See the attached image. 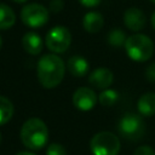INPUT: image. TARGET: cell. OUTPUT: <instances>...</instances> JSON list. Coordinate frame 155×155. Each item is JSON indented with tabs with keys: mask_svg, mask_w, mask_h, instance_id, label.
Returning a JSON list of instances; mask_svg holds the SVG:
<instances>
[{
	"mask_svg": "<svg viewBox=\"0 0 155 155\" xmlns=\"http://www.w3.org/2000/svg\"><path fill=\"white\" fill-rule=\"evenodd\" d=\"M64 63L61 57L54 53L44 54L36 67L38 80L45 88H53L58 86L64 78Z\"/></svg>",
	"mask_w": 155,
	"mask_h": 155,
	"instance_id": "1",
	"label": "cell"
},
{
	"mask_svg": "<svg viewBox=\"0 0 155 155\" xmlns=\"http://www.w3.org/2000/svg\"><path fill=\"white\" fill-rule=\"evenodd\" d=\"M19 137L23 145L29 150H40L48 140V130L41 119L30 117L22 125Z\"/></svg>",
	"mask_w": 155,
	"mask_h": 155,
	"instance_id": "2",
	"label": "cell"
},
{
	"mask_svg": "<svg viewBox=\"0 0 155 155\" xmlns=\"http://www.w3.org/2000/svg\"><path fill=\"white\" fill-rule=\"evenodd\" d=\"M124 47L127 56L134 62H145L154 52V44L151 39L144 34H133L128 36Z\"/></svg>",
	"mask_w": 155,
	"mask_h": 155,
	"instance_id": "3",
	"label": "cell"
},
{
	"mask_svg": "<svg viewBox=\"0 0 155 155\" xmlns=\"http://www.w3.org/2000/svg\"><path fill=\"white\" fill-rule=\"evenodd\" d=\"M120 148L119 137L109 131L98 132L90 140V149L93 155H117Z\"/></svg>",
	"mask_w": 155,
	"mask_h": 155,
	"instance_id": "4",
	"label": "cell"
},
{
	"mask_svg": "<svg viewBox=\"0 0 155 155\" xmlns=\"http://www.w3.org/2000/svg\"><path fill=\"white\" fill-rule=\"evenodd\" d=\"M117 131L124 139L137 142L145 133V124L139 115L127 113L119 120Z\"/></svg>",
	"mask_w": 155,
	"mask_h": 155,
	"instance_id": "5",
	"label": "cell"
},
{
	"mask_svg": "<svg viewBox=\"0 0 155 155\" xmlns=\"http://www.w3.org/2000/svg\"><path fill=\"white\" fill-rule=\"evenodd\" d=\"M45 44L50 51L54 53H63L69 48L71 44V34L65 27H53L46 34Z\"/></svg>",
	"mask_w": 155,
	"mask_h": 155,
	"instance_id": "6",
	"label": "cell"
},
{
	"mask_svg": "<svg viewBox=\"0 0 155 155\" xmlns=\"http://www.w3.org/2000/svg\"><path fill=\"white\" fill-rule=\"evenodd\" d=\"M50 17L48 10L40 4H28L21 10L22 22L30 28H40L47 23Z\"/></svg>",
	"mask_w": 155,
	"mask_h": 155,
	"instance_id": "7",
	"label": "cell"
},
{
	"mask_svg": "<svg viewBox=\"0 0 155 155\" xmlns=\"http://www.w3.org/2000/svg\"><path fill=\"white\" fill-rule=\"evenodd\" d=\"M97 103V96L88 87H79L73 94V104L81 111L91 110Z\"/></svg>",
	"mask_w": 155,
	"mask_h": 155,
	"instance_id": "8",
	"label": "cell"
},
{
	"mask_svg": "<svg viewBox=\"0 0 155 155\" xmlns=\"http://www.w3.org/2000/svg\"><path fill=\"white\" fill-rule=\"evenodd\" d=\"M124 23L126 28L132 31H139L145 27L147 18L142 10L137 7H130L124 13Z\"/></svg>",
	"mask_w": 155,
	"mask_h": 155,
	"instance_id": "9",
	"label": "cell"
},
{
	"mask_svg": "<svg viewBox=\"0 0 155 155\" xmlns=\"http://www.w3.org/2000/svg\"><path fill=\"white\" fill-rule=\"evenodd\" d=\"M114 80V75L108 68H97L88 75V84L96 88L105 90L108 88Z\"/></svg>",
	"mask_w": 155,
	"mask_h": 155,
	"instance_id": "10",
	"label": "cell"
},
{
	"mask_svg": "<svg viewBox=\"0 0 155 155\" xmlns=\"http://www.w3.org/2000/svg\"><path fill=\"white\" fill-rule=\"evenodd\" d=\"M22 46L27 53L36 56L42 51L44 44L39 34L34 31H28L22 36Z\"/></svg>",
	"mask_w": 155,
	"mask_h": 155,
	"instance_id": "11",
	"label": "cell"
},
{
	"mask_svg": "<svg viewBox=\"0 0 155 155\" xmlns=\"http://www.w3.org/2000/svg\"><path fill=\"white\" fill-rule=\"evenodd\" d=\"M104 24V18L99 12L91 11L87 12L82 18V27L87 33L96 34L102 30Z\"/></svg>",
	"mask_w": 155,
	"mask_h": 155,
	"instance_id": "12",
	"label": "cell"
},
{
	"mask_svg": "<svg viewBox=\"0 0 155 155\" xmlns=\"http://www.w3.org/2000/svg\"><path fill=\"white\" fill-rule=\"evenodd\" d=\"M68 70L71 75L81 78L84 75H86L90 70V65L88 62L86 61V58L81 57V56H73L68 59Z\"/></svg>",
	"mask_w": 155,
	"mask_h": 155,
	"instance_id": "13",
	"label": "cell"
},
{
	"mask_svg": "<svg viewBox=\"0 0 155 155\" xmlns=\"http://www.w3.org/2000/svg\"><path fill=\"white\" fill-rule=\"evenodd\" d=\"M137 109L140 115L153 116L155 115V93L147 92L140 96L137 103Z\"/></svg>",
	"mask_w": 155,
	"mask_h": 155,
	"instance_id": "14",
	"label": "cell"
},
{
	"mask_svg": "<svg viewBox=\"0 0 155 155\" xmlns=\"http://www.w3.org/2000/svg\"><path fill=\"white\" fill-rule=\"evenodd\" d=\"M15 22L16 15L13 10L5 4H0V30L10 29L11 27H13Z\"/></svg>",
	"mask_w": 155,
	"mask_h": 155,
	"instance_id": "15",
	"label": "cell"
},
{
	"mask_svg": "<svg viewBox=\"0 0 155 155\" xmlns=\"http://www.w3.org/2000/svg\"><path fill=\"white\" fill-rule=\"evenodd\" d=\"M13 113H15V107L12 102L6 97L0 96V126L7 124L12 119Z\"/></svg>",
	"mask_w": 155,
	"mask_h": 155,
	"instance_id": "16",
	"label": "cell"
},
{
	"mask_svg": "<svg viewBox=\"0 0 155 155\" xmlns=\"http://www.w3.org/2000/svg\"><path fill=\"white\" fill-rule=\"evenodd\" d=\"M107 40H108V44L110 46H113V47H121V46H125V42H126L127 38H126V34H125L124 30L115 28V29H113V30H110L108 33Z\"/></svg>",
	"mask_w": 155,
	"mask_h": 155,
	"instance_id": "17",
	"label": "cell"
},
{
	"mask_svg": "<svg viewBox=\"0 0 155 155\" xmlns=\"http://www.w3.org/2000/svg\"><path fill=\"white\" fill-rule=\"evenodd\" d=\"M119 99V93L115 90L105 88L103 90L98 96V102L104 107H111L114 105Z\"/></svg>",
	"mask_w": 155,
	"mask_h": 155,
	"instance_id": "18",
	"label": "cell"
},
{
	"mask_svg": "<svg viewBox=\"0 0 155 155\" xmlns=\"http://www.w3.org/2000/svg\"><path fill=\"white\" fill-rule=\"evenodd\" d=\"M46 155H67L65 148L59 143H52L46 150Z\"/></svg>",
	"mask_w": 155,
	"mask_h": 155,
	"instance_id": "19",
	"label": "cell"
},
{
	"mask_svg": "<svg viewBox=\"0 0 155 155\" xmlns=\"http://www.w3.org/2000/svg\"><path fill=\"white\" fill-rule=\"evenodd\" d=\"M133 155H155V150L151 148V147H148V145H140L138 147Z\"/></svg>",
	"mask_w": 155,
	"mask_h": 155,
	"instance_id": "20",
	"label": "cell"
},
{
	"mask_svg": "<svg viewBox=\"0 0 155 155\" xmlns=\"http://www.w3.org/2000/svg\"><path fill=\"white\" fill-rule=\"evenodd\" d=\"M64 8V1L63 0H52L50 2V11L53 13H59Z\"/></svg>",
	"mask_w": 155,
	"mask_h": 155,
	"instance_id": "21",
	"label": "cell"
},
{
	"mask_svg": "<svg viewBox=\"0 0 155 155\" xmlns=\"http://www.w3.org/2000/svg\"><path fill=\"white\" fill-rule=\"evenodd\" d=\"M145 78H147L148 81L155 84V62L151 63V64L147 68V70H145Z\"/></svg>",
	"mask_w": 155,
	"mask_h": 155,
	"instance_id": "22",
	"label": "cell"
},
{
	"mask_svg": "<svg viewBox=\"0 0 155 155\" xmlns=\"http://www.w3.org/2000/svg\"><path fill=\"white\" fill-rule=\"evenodd\" d=\"M79 1L81 5H84L86 7H94V6L99 5L102 0H79Z\"/></svg>",
	"mask_w": 155,
	"mask_h": 155,
	"instance_id": "23",
	"label": "cell"
},
{
	"mask_svg": "<svg viewBox=\"0 0 155 155\" xmlns=\"http://www.w3.org/2000/svg\"><path fill=\"white\" fill-rule=\"evenodd\" d=\"M16 155H35V154L31 153V151H19V153H17Z\"/></svg>",
	"mask_w": 155,
	"mask_h": 155,
	"instance_id": "24",
	"label": "cell"
},
{
	"mask_svg": "<svg viewBox=\"0 0 155 155\" xmlns=\"http://www.w3.org/2000/svg\"><path fill=\"white\" fill-rule=\"evenodd\" d=\"M151 25H153V28L155 29V11H154V13L151 15Z\"/></svg>",
	"mask_w": 155,
	"mask_h": 155,
	"instance_id": "25",
	"label": "cell"
},
{
	"mask_svg": "<svg viewBox=\"0 0 155 155\" xmlns=\"http://www.w3.org/2000/svg\"><path fill=\"white\" fill-rule=\"evenodd\" d=\"M12 1H15V2H17V4H23V2H25L27 0H12Z\"/></svg>",
	"mask_w": 155,
	"mask_h": 155,
	"instance_id": "26",
	"label": "cell"
},
{
	"mask_svg": "<svg viewBox=\"0 0 155 155\" xmlns=\"http://www.w3.org/2000/svg\"><path fill=\"white\" fill-rule=\"evenodd\" d=\"M1 46H2V39H1V36H0V48H1Z\"/></svg>",
	"mask_w": 155,
	"mask_h": 155,
	"instance_id": "27",
	"label": "cell"
},
{
	"mask_svg": "<svg viewBox=\"0 0 155 155\" xmlns=\"http://www.w3.org/2000/svg\"><path fill=\"white\" fill-rule=\"evenodd\" d=\"M1 139H2V136H1V132H0V144H1Z\"/></svg>",
	"mask_w": 155,
	"mask_h": 155,
	"instance_id": "28",
	"label": "cell"
},
{
	"mask_svg": "<svg viewBox=\"0 0 155 155\" xmlns=\"http://www.w3.org/2000/svg\"><path fill=\"white\" fill-rule=\"evenodd\" d=\"M150 1H151V2H154V4H155V0H150Z\"/></svg>",
	"mask_w": 155,
	"mask_h": 155,
	"instance_id": "29",
	"label": "cell"
}]
</instances>
